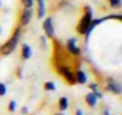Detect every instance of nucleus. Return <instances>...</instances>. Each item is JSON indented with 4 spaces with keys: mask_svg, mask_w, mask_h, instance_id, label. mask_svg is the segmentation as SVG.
<instances>
[{
    "mask_svg": "<svg viewBox=\"0 0 122 115\" xmlns=\"http://www.w3.org/2000/svg\"><path fill=\"white\" fill-rule=\"evenodd\" d=\"M19 37H20V30L17 29L16 32L13 34V36L5 43L1 46V48H0V53H1L3 55H9L11 54L16 48H17V44L19 42Z\"/></svg>",
    "mask_w": 122,
    "mask_h": 115,
    "instance_id": "obj_1",
    "label": "nucleus"
},
{
    "mask_svg": "<svg viewBox=\"0 0 122 115\" xmlns=\"http://www.w3.org/2000/svg\"><path fill=\"white\" fill-rule=\"evenodd\" d=\"M91 19H92V11H91V9L89 6H86L85 7V13L81 17V19H80V22H79V24L77 26V31L80 35H85L86 34L87 28H89V25L91 23Z\"/></svg>",
    "mask_w": 122,
    "mask_h": 115,
    "instance_id": "obj_2",
    "label": "nucleus"
},
{
    "mask_svg": "<svg viewBox=\"0 0 122 115\" xmlns=\"http://www.w3.org/2000/svg\"><path fill=\"white\" fill-rule=\"evenodd\" d=\"M57 71H59V73L70 84H76L77 83L76 82V76L70 71V68L67 66H59L57 67Z\"/></svg>",
    "mask_w": 122,
    "mask_h": 115,
    "instance_id": "obj_3",
    "label": "nucleus"
},
{
    "mask_svg": "<svg viewBox=\"0 0 122 115\" xmlns=\"http://www.w3.org/2000/svg\"><path fill=\"white\" fill-rule=\"evenodd\" d=\"M43 30H44V34L51 38L54 37V24H53V18L50 17H47L44 21H43Z\"/></svg>",
    "mask_w": 122,
    "mask_h": 115,
    "instance_id": "obj_4",
    "label": "nucleus"
},
{
    "mask_svg": "<svg viewBox=\"0 0 122 115\" xmlns=\"http://www.w3.org/2000/svg\"><path fill=\"white\" fill-rule=\"evenodd\" d=\"M107 90L112 92V94H116V95H120L121 94V85L112 78H109L108 79V84H107Z\"/></svg>",
    "mask_w": 122,
    "mask_h": 115,
    "instance_id": "obj_5",
    "label": "nucleus"
},
{
    "mask_svg": "<svg viewBox=\"0 0 122 115\" xmlns=\"http://www.w3.org/2000/svg\"><path fill=\"white\" fill-rule=\"evenodd\" d=\"M32 19V9H24L20 16V23L22 25H28Z\"/></svg>",
    "mask_w": 122,
    "mask_h": 115,
    "instance_id": "obj_6",
    "label": "nucleus"
},
{
    "mask_svg": "<svg viewBox=\"0 0 122 115\" xmlns=\"http://www.w3.org/2000/svg\"><path fill=\"white\" fill-rule=\"evenodd\" d=\"M67 49L73 55H79L80 54V48L77 46V40L76 38H70L67 41Z\"/></svg>",
    "mask_w": 122,
    "mask_h": 115,
    "instance_id": "obj_7",
    "label": "nucleus"
},
{
    "mask_svg": "<svg viewBox=\"0 0 122 115\" xmlns=\"http://www.w3.org/2000/svg\"><path fill=\"white\" fill-rule=\"evenodd\" d=\"M22 55L24 59H29V58L32 55V50H31V47L28 44V43H24L23 44V49H22Z\"/></svg>",
    "mask_w": 122,
    "mask_h": 115,
    "instance_id": "obj_8",
    "label": "nucleus"
},
{
    "mask_svg": "<svg viewBox=\"0 0 122 115\" xmlns=\"http://www.w3.org/2000/svg\"><path fill=\"white\" fill-rule=\"evenodd\" d=\"M76 82L79 83V84H85L87 82V77L86 74L83 72V71H78L76 73Z\"/></svg>",
    "mask_w": 122,
    "mask_h": 115,
    "instance_id": "obj_9",
    "label": "nucleus"
},
{
    "mask_svg": "<svg viewBox=\"0 0 122 115\" xmlns=\"http://www.w3.org/2000/svg\"><path fill=\"white\" fill-rule=\"evenodd\" d=\"M85 99H86V103L89 104V107H95V105L97 104V97L95 96L93 92L86 95V98H85Z\"/></svg>",
    "mask_w": 122,
    "mask_h": 115,
    "instance_id": "obj_10",
    "label": "nucleus"
},
{
    "mask_svg": "<svg viewBox=\"0 0 122 115\" xmlns=\"http://www.w3.org/2000/svg\"><path fill=\"white\" fill-rule=\"evenodd\" d=\"M37 3H38L37 16H38V18H43L46 16V4H44V1H37Z\"/></svg>",
    "mask_w": 122,
    "mask_h": 115,
    "instance_id": "obj_11",
    "label": "nucleus"
},
{
    "mask_svg": "<svg viewBox=\"0 0 122 115\" xmlns=\"http://www.w3.org/2000/svg\"><path fill=\"white\" fill-rule=\"evenodd\" d=\"M59 108H60V110H66L68 108V98L67 97H61L59 99Z\"/></svg>",
    "mask_w": 122,
    "mask_h": 115,
    "instance_id": "obj_12",
    "label": "nucleus"
},
{
    "mask_svg": "<svg viewBox=\"0 0 122 115\" xmlns=\"http://www.w3.org/2000/svg\"><path fill=\"white\" fill-rule=\"evenodd\" d=\"M108 1H109L110 6L114 7V9H118V7H121V0H108Z\"/></svg>",
    "mask_w": 122,
    "mask_h": 115,
    "instance_id": "obj_13",
    "label": "nucleus"
},
{
    "mask_svg": "<svg viewBox=\"0 0 122 115\" xmlns=\"http://www.w3.org/2000/svg\"><path fill=\"white\" fill-rule=\"evenodd\" d=\"M44 89L49 90V91H54L56 89V86H55V84L53 82H47V83H44Z\"/></svg>",
    "mask_w": 122,
    "mask_h": 115,
    "instance_id": "obj_14",
    "label": "nucleus"
},
{
    "mask_svg": "<svg viewBox=\"0 0 122 115\" xmlns=\"http://www.w3.org/2000/svg\"><path fill=\"white\" fill-rule=\"evenodd\" d=\"M20 1L25 9H31L34 5V0H20Z\"/></svg>",
    "mask_w": 122,
    "mask_h": 115,
    "instance_id": "obj_15",
    "label": "nucleus"
},
{
    "mask_svg": "<svg viewBox=\"0 0 122 115\" xmlns=\"http://www.w3.org/2000/svg\"><path fill=\"white\" fill-rule=\"evenodd\" d=\"M6 91H7L6 85L3 84V83H0V96H5L6 95Z\"/></svg>",
    "mask_w": 122,
    "mask_h": 115,
    "instance_id": "obj_16",
    "label": "nucleus"
},
{
    "mask_svg": "<svg viewBox=\"0 0 122 115\" xmlns=\"http://www.w3.org/2000/svg\"><path fill=\"white\" fill-rule=\"evenodd\" d=\"M16 107H17L16 101H11V102L9 103V110H10V111H15V110H16Z\"/></svg>",
    "mask_w": 122,
    "mask_h": 115,
    "instance_id": "obj_17",
    "label": "nucleus"
},
{
    "mask_svg": "<svg viewBox=\"0 0 122 115\" xmlns=\"http://www.w3.org/2000/svg\"><path fill=\"white\" fill-rule=\"evenodd\" d=\"M89 88L92 90V92H93V94L98 91V89H97V84H93V83H92V84H90V86H89Z\"/></svg>",
    "mask_w": 122,
    "mask_h": 115,
    "instance_id": "obj_18",
    "label": "nucleus"
},
{
    "mask_svg": "<svg viewBox=\"0 0 122 115\" xmlns=\"http://www.w3.org/2000/svg\"><path fill=\"white\" fill-rule=\"evenodd\" d=\"M41 42H42V47H43V49H46L47 43H46V37H44V36H42V37H41Z\"/></svg>",
    "mask_w": 122,
    "mask_h": 115,
    "instance_id": "obj_19",
    "label": "nucleus"
},
{
    "mask_svg": "<svg viewBox=\"0 0 122 115\" xmlns=\"http://www.w3.org/2000/svg\"><path fill=\"white\" fill-rule=\"evenodd\" d=\"M28 111H29V110H28L26 107H23V108H22V114H28Z\"/></svg>",
    "mask_w": 122,
    "mask_h": 115,
    "instance_id": "obj_20",
    "label": "nucleus"
},
{
    "mask_svg": "<svg viewBox=\"0 0 122 115\" xmlns=\"http://www.w3.org/2000/svg\"><path fill=\"white\" fill-rule=\"evenodd\" d=\"M76 115H83V110H81V109H77Z\"/></svg>",
    "mask_w": 122,
    "mask_h": 115,
    "instance_id": "obj_21",
    "label": "nucleus"
},
{
    "mask_svg": "<svg viewBox=\"0 0 122 115\" xmlns=\"http://www.w3.org/2000/svg\"><path fill=\"white\" fill-rule=\"evenodd\" d=\"M104 115H109V111H108V110H105V111H104Z\"/></svg>",
    "mask_w": 122,
    "mask_h": 115,
    "instance_id": "obj_22",
    "label": "nucleus"
},
{
    "mask_svg": "<svg viewBox=\"0 0 122 115\" xmlns=\"http://www.w3.org/2000/svg\"><path fill=\"white\" fill-rule=\"evenodd\" d=\"M36 1H44V0H36Z\"/></svg>",
    "mask_w": 122,
    "mask_h": 115,
    "instance_id": "obj_23",
    "label": "nucleus"
},
{
    "mask_svg": "<svg viewBox=\"0 0 122 115\" xmlns=\"http://www.w3.org/2000/svg\"><path fill=\"white\" fill-rule=\"evenodd\" d=\"M55 115H64V114H55Z\"/></svg>",
    "mask_w": 122,
    "mask_h": 115,
    "instance_id": "obj_24",
    "label": "nucleus"
},
{
    "mask_svg": "<svg viewBox=\"0 0 122 115\" xmlns=\"http://www.w3.org/2000/svg\"><path fill=\"white\" fill-rule=\"evenodd\" d=\"M0 5H1V0H0Z\"/></svg>",
    "mask_w": 122,
    "mask_h": 115,
    "instance_id": "obj_25",
    "label": "nucleus"
},
{
    "mask_svg": "<svg viewBox=\"0 0 122 115\" xmlns=\"http://www.w3.org/2000/svg\"><path fill=\"white\" fill-rule=\"evenodd\" d=\"M0 32H1V29H0Z\"/></svg>",
    "mask_w": 122,
    "mask_h": 115,
    "instance_id": "obj_26",
    "label": "nucleus"
}]
</instances>
